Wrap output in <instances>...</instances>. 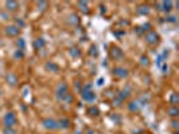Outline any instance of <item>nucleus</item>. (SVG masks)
<instances>
[{
  "mask_svg": "<svg viewBox=\"0 0 179 134\" xmlns=\"http://www.w3.org/2000/svg\"><path fill=\"white\" fill-rule=\"evenodd\" d=\"M131 94H132V87L129 86V84H127V86L123 87L121 90H120L115 95V98H113V106H121L124 103V101L128 99Z\"/></svg>",
  "mask_w": 179,
  "mask_h": 134,
  "instance_id": "f03ea898",
  "label": "nucleus"
},
{
  "mask_svg": "<svg viewBox=\"0 0 179 134\" xmlns=\"http://www.w3.org/2000/svg\"><path fill=\"white\" fill-rule=\"evenodd\" d=\"M15 23H16L15 26H16V27H19V28H20V27H23V26H24V22H23V20H20L19 17H16V19H15Z\"/></svg>",
  "mask_w": 179,
  "mask_h": 134,
  "instance_id": "473e14b6",
  "label": "nucleus"
},
{
  "mask_svg": "<svg viewBox=\"0 0 179 134\" xmlns=\"http://www.w3.org/2000/svg\"><path fill=\"white\" fill-rule=\"evenodd\" d=\"M89 54H90L92 56H97L98 55V52H97V46H95V44H93V46L90 47V51H89Z\"/></svg>",
  "mask_w": 179,
  "mask_h": 134,
  "instance_id": "c756f323",
  "label": "nucleus"
},
{
  "mask_svg": "<svg viewBox=\"0 0 179 134\" xmlns=\"http://www.w3.org/2000/svg\"><path fill=\"white\" fill-rule=\"evenodd\" d=\"M0 98H2V90H0Z\"/></svg>",
  "mask_w": 179,
  "mask_h": 134,
  "instance_id": "c9c22d12",
  "label": "nucleus"
},
{
  "mask_svg": "<svg viewBox=\"0 0 179 134\" xmlns=\"http://www.w3.org/2000/svg\"><path fill=\"white\" fill-rule=\"evenodd\" d=\"M112 73H113V75L116 78H119V79H124V78H127L129 73H128V70L127 69H124V67L121 66H117V67H115L113 70H112Z\"/></svg>",
  "mask_w": 179,
  "mask_h": 134,
  "instance_id": "1a4fd4ad",
  "label": "nucleus"
},
{
  "mask_svg": "<svg viewBox=\"0 0 179 134\" xmlns=\"http://www.w3.org/2000/svg\"><path fill=\"white\" fill-rule=\"evenodd\" d=\"M77 6L79 7V10L82 11V13H89V8H88V2H78Z\"/></svg>",
  "mask_w": 179,
  "mask_h": 134,
  "instance_id": "b1692460",
  "label": "nucleus"
},
{
  "mask_svg": "<svg viewBox=\"0 0 179 134\" xmlns=\"http://www.w3.org/2000/svg\"><path fill=\"white\" fill-rule=\"evenodd\" d=\"M136 12L139 15H148L150 13V6H147V4H143V6H139Z\"/></svg>",
  "mask_w": 179,
  "mask_h": 134,
  "instance_id": "f3484780",
  "label": "nucleus"
},
{
  "mask_svg": "<svg viewBox=\"0 0 179 134\" xmlns=\"http://www.w3.org/2000/svg\"><path fill=\"white\" fill-rule=\"evenodd\" d=\"M55 95H57V99H58V101L65 102V103H71V102H73V99H74L73 94H70L69 86H68V84H66L65 82L58 83L57 90H55Z\"/></svg>",
  "mask_w": 179,
  "mask_h": 134,
  "instance_id": "f257e3e1",
  "label": "nucleus"
},
{
  "mask_svg": "<svg viewBox=\"0 0 179 134\" xmlns=\"http://www.w3.org/2000/svg\"><path fill=\"white\" fill-rule=\"evenodd\" d=\"M42 125L46 130H58L59 126H58V121H55L54 118H44L42 121Z\"/></svg>",
  "mask_w": 179,
  "mask_h": 134,
  "instance_id": "0eeeda50",
  "label": "nucleus"
},
{
  "mask_svg": "<svg viewBox=\"0 0 179 134\" xmlns=\"http://www.w3.org/2000/svg\"><path fill=\"white\" fill-rule=\"evenodd\" d=\"M69 54H70L71 58H78L79 55H81V51H79L78 47H71L69 50Z\"/></svg>",
  "mask_w": 179,
  "mask_h": 134,
  "instance_id": "5701e85b",
  "label": "nucleus"
},
{
  "mask_svg": "<svg viewBox=\"0 0 179 134\" xmlns=\"http://www.w3.org/2000/svg\"><path fill=\"white\" fill-rule=\"evenodd\" d=\"M44 69L47 71H50V73H58V71H59V66H58L55 62H47V63L44 65Z\"/></svg>",
  "mask_w": 179,
  "mask_h": 134,
  "instance_id": "ddd939ff",
  "label": "nucleus"
},
{
  "mask_svg": "<svg viewBox=\"0 0 179 134\" xmlns=\"http://www.w3.org/2000/svg\"><path fill=\"white\" fill-rule=\"evenodd\" d=\"M14 58H15V59H23V58H24L23 50H16L15 54H14Z\"/></svg>",
  "mask_w": 179,
  "mask_h": 134,
  "instance_id": "cd10ccee",
  "label": "nucleus"
},
{
  "mask_svg": "<svg viewBox=\"0 0 179 134\" xmlns=\"http://www.w3.org/2000/svg\"><path fill=\"white\" fill-rule=\"evenodd\" d=\"M81 98L84 101H86V102H95L97 99V95H96V93L93 91V87H92L90 83L82 86V89H81Z\"/></svg>",
  "mask_w": 179,
  "mask_h": 134,
  "instance_id": "7ed1b4c3",
  "label": "nucleus"
},
{
  "mask_svg": "<svg viewBox=\"0 0 179 134\" xmlns=\"http://www.w3.org/2000/svg\"><path fill=\"white\" fill-rule=\"evenodd\" d=\"M179 103V94L178 93H172L170 97V105L171 106H176Z\"/></svg>",
  "mask_w": 179,
  "mask_h": 134,
  "instance_id": "aec40b11",
  "label": "nucleus"
},
{
  "mask_svg": "<svg viewBox=\"0 0 179 134\" xmlns=\"http://www.w3.org/2000/svg\"><path fill=\"white\" fill-rule=\"evenodd\" d=\"M147 28H151V24H150V23L135 27V32H136L137 35H144V34L147 32Z\"/></svg>",
  "mask_w": 179,
  "mask_h": 134,
  "instance_id": "2eb2a0df",
  "label": "nucleus"
},
{
  "mask_svg": "<svg viewBox=\"0 0 179 134\" xmlns=\"http://www.w3.org/2000/svg\"><path fill=\"white\" fill-rule=\"evenodd\" d=\"M85 134H96V133L93 132L92 129H88V130H86V133H85Z\"/></svg>",
  "mask_w": 179,
  "mask_h": 134,
  "instance_id": "f704fd0d",
  "label": "nucleus"
},
{
  "mask_svg": "<svg viewBox=\"0 0 179 134\" xmlns=\"http://www.w3.org/2000/svg\"><path fill=\"white\" fill-rule=\"evenodd\" d=\"M109 56L113 60H120V59H123V58H124V51L119 46H110Z\"/></svg>",
  "mask_w": 179,
  "mask_h": 134,
  "instance_id": "423d86ee",
  "label": "nucleus"
},
{
  "mask_svg": "<svg viewBox=\"0 0 179 134\" xmlns=\"http://www.w3.org/2000/svg\"><path fill=\"white\" fill-rule=\"evenodd\" d=\"M140 65L144 66V67H148V66H150V58L147 56V55H141V58H140Z\"/></svg>",
  "mask_w": 179,
  "mask_h": 134,
  "instance_id": "a878e982",
  "label": "nucleus"
},
{
  "mask_svg": "<svg viewBox=\"0 0 179 134\" xmlns=\"http://www.w3.org/2000/svg\"><path fill=\"white\" fill-rule=\"evenodd\" d=\"M3 122H4V127H12V129H15L16 123H18L16 114L14 113V111H8V113L4 114Z\"/></svg>",
  "mask_w": 179,
  "mask_h": 134,
  "instance_id": "20e7f679",
  "label": "nucleus"
},
{
  "mask_svg": "<svg viewBox=\"0 0 179 134\" xmlns=\"http://www.w3.org/2000/svg\"><path fill=\"white\" fill-rule=\"evenodd\" d=\"M178 125H179V123H178V121H176L175 118H172V121H171V127L174 129V130H176V129L179 127Z\"/></svg>",
  "mask_w": 179,
  "mask_h": 134,
  "instance_id": "72a5a7b5",
  "label": "nucleus"
},
{
  "mask_svg": "<svg viewBox=\"0 0 179 134\" xmlns=\"http://www.w3.org/2000/svg\"><path fill=\"white\" fill-rule=\"evenodd\" d=\"M6 80H7V83L10 84V86H16V84H18V77H16V74H14V73L7 74Z\"/></svg>",
  "mask_w": 179,
  "mask_h": 134,
  "instance_id": "4468645a",
  "label": "nucleus"
},
{
  "mask_svg": "<svg viewBox=\"0 0 179 134\" xmlns=\"http://www.w3.org/2000/svg\"><path fill=\"white\" fill-rule=\"evenodd\" d=\"M4 32H6L7 36H10V38H15V36H18V35L20 34V28H19V27H16L15 24H10V26H7V27H6Z\"/></svg>",
  "mask_w": 179,
  "mask_h": 134,
  "instance_id": "9d476101",
  "label": "nucleus"
},
{
  "mask_svg": "<svg viewBox=\"0 0 179 134\" xmlns=\"http://www.w3.org/2000/svg\"><path fill=\"white\" fill-rule=\"evenodd\" d=\"M58 126H59V129H68L70 127V121L66 118H62L58 121Z\"/></svg>",
  "mask_w": 179,
  "mask_h": 134,
  "instance_id": "412c9836",
  "label": "nucleus"
},
{
  "mask_svg": "<svg viewBox=\"0 0 179 134\" xmlns=\"http://www.w3.org/2000/svg\"><path fill=\"white\" fill-rule=\"evenodd\" d=\"M88 115H90V117H97V115H100V109H98L97 106H90L88 109Z\"/></svg>",
  "mask_w": 179,
  "mask_h": 134,
  "instance_id": "6ab92c4d",
  "label": "nucleus"
},
{
  "mask_svg": "<svg viewBox=\"0 0 179 134\" xmlns=\"http://www.w3.org/2000/svg\"><path fill=\"white\" fill-rule=\"evenodd\" d=\"M168 115H170L171 118H176L178 115H179L178 106H170V107H168Z\"/></svg>",
  "mask_w": 179,
  "mask_h": 134,
  "instance_id": "a211bd4d",
  "label": "nucleus"
},
{
  "mask_svg": "<svg viewBox=\"0 0 179 134\" xmlns=\"http://www.w3.org/2000/svg\"><path fill=\"white\" fill-rule=\"evenodd\" d=\"M168 55H170L168 50H163V51H162V54H159V56L162 58L163 60H166V59H167V58H168Z\"/></svg>",
  "mask_w": 179,
  "mask_h": 134,
  "instance_id": "7c9ffc66",
  "label": "nucleus"
},
{
  "mask_svg": "<svg viewBox=\"0 0 179 134\" xmlns=\"http://www.w3.org/2000/svg\"><path fill=\"white\" fill-rule=\"evenodd\" d=\"M127 107H128V110L131 111V113H137V111H140L143 109V105L137 99H135V101L129 102V103L127 105Z\"/></svg>",
  "mask_w": 179,
  "mask_h": 134,
  "instance_id": "9b49d317",
  "label": "nucleus"
},
{
  "mask_svg": "<svg viewBox=\"0 0 179 134\" xmlns=\"http://www.w3.org/2000/svg\"><path fill=\"white\" fill-rule=\"evenodd\" d=\"M166 22H168V23H176V16H167L166 17Z\"/></svg>",
  "mask_w": 179,
  "mask_h": 134,
  "instance_id": "2f4dec72",
  "label": "nucleus"
},
{
  "mask_svg": "<svg viewBox=\"0 0 179 134\" xmlns=\"http://www.w3.org/2000/svg\"><path fill=\"white\" fill-rule=\"evenodd\" d=\"M46 46V40H44L43 38H38V39H35V42H34V48L37 51L39 50H42V48Z\"/></svg>",
  "mask_w": 179,
  "mask_h": 134,
  "instance_id": "dca6fc26",
  "label": "nucleus"
},
{
  "mask_svg": "<svg viewBox=\"0 0 179 134\" xmlns=\"http://www.w3.org/2000/svg\"><path fill=\"white\" fill-rule=\"evenodd\" d=\"M69 23L71 26H78L79 24V16L75 15V13H71L70 17H69Z\"/></svg>",
  "mask_w": 179,
  "mask_h": 134,
  "instance_id": "4be33fe9",
  "label": "nucleus"
},
{
  "mask_svg": "<svg viewBox=\"0 0 179 134\" xmlns=\"http://www.w3.org/2000/svg\"><path fill=\"white\" fill-rule=\"evenodd\" d=\"M4 7H6L7 11H16L19 8V3L15 2V0H7L4 3Z\"/></svg>",
  "mask_w": 179,
  "mask_h": 134,
  "instance_id": "f8f14e48",
  "label": "nucleus"
},
{
  "mask_svg": "<svg viewBox=\"0 0 179 134\" xmlns=\"http://www.w3.org/2000/svg\"><path fill=\"white\" fill-rule=\"evenodd\" d=\"M16 46H18V50H24V47H26V42H24V39H18V42H16Z\"/></svg>",
  "mask_w": 179,
  "mask_h": 134,
  "instance_id": "bb28decb",
  "label": "nucleus"
},
{
  "mask_svg": "<svg viewBox=\"0 0 179 134\" xmlns=\"http://www.w3.org/2000/svg\"><path fill=\"white\" fill-rule=\"evenodd\" d=\"M172 7H174V3L172 2H166V0H164V2L156 3V8H158L159 11H162V12H166V13L171 12Z\"/></svg>",
  "mask_w": 179,
  "mask_h": 134,
  "instance_id": "6e6552de",
  "label": "nucleus"
},
{
  "mask_svg": "<svg viewBox=\"0 0 179 134\" xmlns=\"http://www.w3.org/2000/svg\"><path fill=\"white\" fill-rule=\"evenodd\" d=\"M37 7H38V10L39 11H46L47 10V7H49V3L47 2H38L37 3Z\"/></svg>",
  "mask_w": 179,
  "mask_h": 134,
  "instance_id": "393cba45",
  "label": "nucleus"
},
{
  "mask_svg": "<svg viewBox=\"0 0 179 134\" xmlns=\"http://www.w3.org/2000/svg\"><path fill=\"white\" fill-rule=\"evenodd\" d=\"M3 134H16V130L15 129H12V127H4Z\"/></svg>",
  "mask_w": 179,
  "mask_h": 134,
  "instance_id": "c85d7f7f",
  "label": "nucleus"
},
{
  "mask_svg": "<svg viewBox=\"0 0 179 134\" xmlns=\"http://www.w3.org/2000/svg\"><path fill=\"white\" fill-rule=\"evenodd\" d=\"M144 39H146L147 44H150V46H155V44H159V42H160L159 34L156 32V31H154V30L147 31V32L144 34Z\"/></svg>",
  "mask_w": 179,
  "mask_h": 134,
  "instance_id": "39448f33",
  "label": "nucleus"
}]
</instances>
